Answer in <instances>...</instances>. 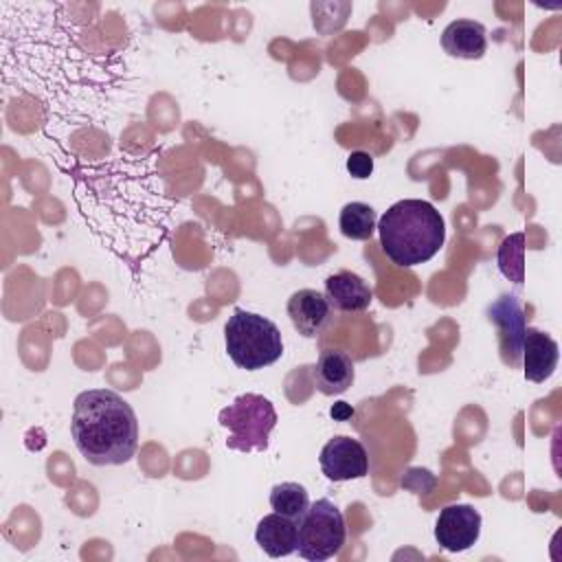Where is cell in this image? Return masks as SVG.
I'll use <instances>...</instances> for the list:
<instances>
[{"mask_svg":"<svg viewBox=\"0 0 562 562\" xmlns=\"http://www.w3.org/2000/svg\"><path fill=\"white\" fill-rule=\"evenodd\" d=\"M2 77L31 92L55 119L83 123L101 114L119 70L81 46L57 2H2Z\"/></svg>","mask_w":562,"mask_h":562,"instance_id":"6da1fadb","label":"cell"},{"mask_svg":"<svg viewBox=\"0 0 562 562\" xmlns=\"http://www.w3.org/2000/svg\"><path fill=\"white\" fill-rule=\"evenodd\" d=\"M72 200L92 237L130 266L151 257L169 235L171 200L156 154L119 151L79 162Z\"/></svg>","mask_w":562,"mask_h":562,"instance_id":"7a4b0ae2","label":"cell"},{"mask_svg":"<svg viewBox=\"0 0 562 562\" xmlns=\"http://www.w3.org/2000/svg\"><path fill=\"white\" fill-rule=\"evenodd\" d=\"M70 435L92 465H123L138 448L134 408L110 389H88L75 397Z\"/></svg>","mask_w":562,"mask_h":562,"instance_id":"3957f363","label":"cell"},{"mask_svg":"<svg viewBox=\"0 0 562 562\" xmlns=\"http://www.w3.org/2000/svg\"><path fill=\"white\" fill-rule=\"evenodd\" d=\"M380 246L400 268L430 261L446 241V222L426 200L408 198L391 204L378 222Z\"/></svg>","mask_w":562,"mask_h":562,"instance_id":"277c9868","label":"cell"},{"mask_svg":"<svg viewBox=\"0 0 562 562\" xmlns=\"http://www.w3.org/2000/svg\"><path fill=\"white\" fill-rule=\"evenodd\" d=\"M224 345L235 367L259 371L274 364L283 356V338L279 327L255 312L235 310L224 325Z\"/></svg>","mask_w":562,"mask_h":562,"instance_id":"5b68a950","label":"cell"},{"mask_svg":"<svg viewBox=\"0 0 562 562\" xmlns=\"http://www.w3.org/2000/svg\"><path fill=\"white\" fill-rule=\"evenodd\" d=\"M217 422L228 430L226 448L239 452H263L268 448L270 432L277 426V411L268 397L259 393H244L220 411Z\"/></svg>","mask_w":562,"mask_h":562,"instance_id":"8992f818","label":"cell"},{"mask_svg":"<svg viewBox=\"0 0 562 562\" xmlns=\"http://www.w3.org/2000/svg\"><path fill=\"white\" fill-rule=\"evenodd\" d=\"M345 540L347 527L342 512L329 498L310 503L299 520V555L310 562H325L340 553Z\"/></svg>","mask_w":562,"mask_h":562,"instance_id":"52a82bcc","label":"cell"},{"mask_svg":"<svg viewBox=\"0 0 562 562\" xmlns=\"http://www.w3.org/2000/svg\"><path fill=\"white\" fill-rule=\"evenodd\" d=\"M487 321L496 327L498 334V349L501 360L507 367L520 364V351H522V338L527 329L525 310L516 294H501L494 303L487 305Z\"/></svg>","mask_w":562,"mask_h":562,"instance_id":"ba28073f","label":"cell"},{"mask_svg":"<svg viewBox=\"0 0 562 562\" xmlns=\"http://www.w3.org/2000/svg\"><path fill=\"white\" fill-rule=\"evenodd\" d=\"M481 536V514L468 503L446 505L435 520V540L443 551L470 549Z\"/></svg>","mask_w":562,"mask_h":562,"instance_id":"9c48e42d","label":"cell"},{"mask_svg":"<svg viewBox=\"0 0 562 562\" xmlns=\"http://www.w3.org/2000/svg\"><path fill=\"white\" fill-rule=\"evenodd\" d=\"M318 463L323 474L334 483L353 481L369 474V454L364 446L358 439L347 435L331 437L323 446L318 454Z\"/></svg>","mask_w":562,"mask_h":562,"instance_id":"30bf717a","label":"cell"},{"mask_svg":"<svg viewBox=\"0 0 562 562\" xmlns=\"http://www.w3.org/2000/svg\"><path fill=\"white\" fill-rule=\"evenodd\" d=\"M558 358H560L558 342L547 331H540L538 327L525 329L522 351H520V364H522L525 380H529L533 384L547 382L558 367Z\"/></svg>","mask_w":562,"mask_h":562,"instance_id":"8fae6325","label":"cell"},{"mask_svg":"<svg viewBox=\"0 0 562 562\" xmlns=\"http://www.w3.org/2000/svg\"><path fill=\"white\" fill-rule=\"evenodd\" d=\"M285 310L292 321V327L305 338H316L331 318V305L327 296L312 288L292 292Z\"/></svg>","mask_w":562,"mask_h":562,"instance_id":"7c38bea8","label":"cell"},{"mask_svg":"<svg viewBox=\"0 0 562 562\" xmlns=\"http://www.w3.org/2000/svg\"><path fill=\"white\" fill-rule=\"evenodd\" d=\"M325 296L334 310L358 314L371 305L373 290L360 274L351 270H338L325 279Z\"/></svg>","mask_w":562,"mask_h":562,"instance_id":"4fadbf2b","label":"cell"},{"mask_svg":"<svg viewBox=\"0 0 562 562\" xmlns=\"http://www.w3.org/2000/svg\"><path fill=\"white\" fill-rule=\"evenodd\" d=\"M255 542L270 558L290 555L299 547V522L272 512L257 522Z\"/></svg>","mask_w":562,"mask_h":562,"instance_id":"5bb4252c","label":"cell"},{"mask_svg":"<svg viewBox=\"0 0 562 562\" xmlns=\"http://www.w3.org/2000/svg\"><path fill=\"white\" fill-rule=\"evenodd\" d=\"M441 48L457 59H481L487 48L485 26L474 20H452L441 33Z\"/></svg>","mask_w":562,"mask_h":562,"instance_id":"9a60e30c","label":"cell"},{"mask_svg":"<svg viewBox=\"0 0 562 562\" xmlns=\"http://www.w3.org/2000/svg\"><path fill=\"white\" fill-rule=\"evenodd\" d=\"M353 360L340 349H325L314 367V384L327 397L345 393L353 384Z\"/></svg>","mask_w":562,"mask_h":562,"instance_id":"2e32d148","label":"cell"},{"mask_svg":"<svg viewBox=\"0 0 562 562\" xmlns=\"http://www.w3.org/2000/svg\"><path fill=\"white\" fill-rule=\"evenodd\" d=\"M338 228L347 239H356V241L371 239L373 231L378 228L375 209L364 202L345 204L338 217Z\"/></svg>","mask_w":562,"mask_h":562,"instance_id":"e0dca14e","label":"cell"},{"mask_svg":"<svg viewBox=\"0 0 562 562\" xmlns=\"http://www.w3.org/2000/svg\"><path fill=\"white\" fill-rule=\"evenodd\" d=\"M525 248H527L525 233L518 231V233L507 235L501 241L498 252H496V263H498L501 274L516 285H522V281H525Z\"/></svg>","mask_w":562,"mask_h":562,"instance_id":"ac0fdd59","label":"cell"},{"mask_svg":"<svg viewBox=\"0 0 562 562\" xmlns=\"http://www.w3.org/2000/svg\"><path fill=\"white\" fill-rule=\"evenodd\" d=\"M270 507L292 520H301L303 514L310 507V494L301 483L294 481H285V483H277L270 490Z\"/></svg>","mask_w":562,"mask_h":562,"instance_id":"d6986e66","label":"cell"},{"mask_svg":"<svg viewBox=\"0 0 562 562\" xmlns=\"http://www.w3.org/2000/svg\"><path fill=\"white\" fill-rule=\"evenodd\" d=\"M347 171L356 180H367L373 173V156L369 151H351L345 162Z\"/></svg>","mask_w":562,"mask_h":562,"instance_id":"ffe728a7","label":"cell"},{"mask_svg":"<svg viewBox=\"0 0 562 562\" xmlns=\"http://www.w3.org/2000/svg\"><path fill=\"white\" fill-rule=\"evenodd\" d=\"M329 415L338 422H347L351 415H353V408L347 404V402H336L331 408H329Z\"/></svg>","mask_w":562,"mask_h":562,"instance_id":"44dd1931","label":"cell"}]
</instances>
